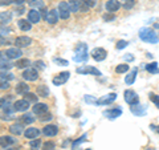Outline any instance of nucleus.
<instances>
[{
    "mask_svg": "<svg viewBox=\"0 0 159 150\" xmlns=\"http://www.w3.org/2000/svg\"><path fill=\"white\" fill-rule=\"evenodd\" d=\"M139 39L145 43L148 44H157L159 41V36L157 35V32L151 28H142L139 29Z\"/></svg>",
    "mask_w": 159,
    "mask_h": 150,
    "instance_id": "obj_1",
    "label": "nucleus"
},
{
    "mask_svg": "<svg viewBox=\"0 0 159 150\" xmlns=\"http://www.w3.org/2000/svg\"><path fill=\"white\" fill-rule=\"evenodd\" d=\"M103 20H106V21H110V20H114V16L110 13V15H105L103 16Z\"/></svg>",
    "mask_w": 159,
    "mask_h": 150,
    "instance_id": "obj_45",
    "label": "nucleus"
},
{
    "mask_svg": "<svg viewBox=\"0 0 159 150\" xmlns=\"http://www.w3.org/2000/svg\"><path fill=\"white\" fill-rule=\"evenodd\" d=\"M12 150H19V149H12Z\"/></svg>",
    "mask_w": 159,
    "mask_h": 150,
    "instance_id": "obj_53",
    "label": "nucleus"
},
{
    "mask_svg": "<svg viewBox=\"0 0 159 150\" xmlns=\"http://www.w3.org/2000/svg\"><path fill=\"white\" fill-rule=\"evenodd\" d=\"M21 49H20L19 47H13V48H8L6 51V56L8 59H12V60H16V59H20L21 57Z\"/></svg>",
    "mask_w": 159,
    "mask_h": 150,
    "instance_id": "obj_10",
    "label": "nucleus"
},
{
    "mask_svg": "<svg viewBox=\"0 0 159 150\" xmlns=\"http://www.w3.org/2000/svg\"><path fill=\"white\" fill-rule=\"evenodd\" d=\"M122 4L118 2V0H109V2L105 4V8H106V11L109 13H113V12H116L118 11L119 8H121Z\"/></svg>",
    "mask_w": 159,
    "mask_h": 150,
    "instance_id": "obj_13",
    "label": "nucleus"
},
{
    "mask_svg": "<svg viewBox=\"0 0 159 150\" xmlns=\"http://www.w3.org/2000/svg\"><path fill=\"white\" fill-rule=\"evenodd\" d=\"M69 77H70V73L69 72H61L58 74V76H56L53 78V85H56V87H58V85H62V84H65Z\"/></svg>",
    "mask_w": 159,
    "mask_h": 150,
    "instance_id": "obj_11",
    "label": "nucleus"
},
{
    "mask_svg": "<svg viewBox=\"0 0 159 150\" xmlns=\"http://www.w3.org/2000/svg\"><path fill=\"white\" fill-rule=\"evenodd\" d=\"M77 73H81V74H93V76H101V72H99L97 68L89 67V65H85V67H82V68H77Z\"/></svg>",
    "mask_w": 159,
    "mask_h": 150,
    "instance_id": "obj_7",
    "label": "nucleus"
},
{
    "mask_svg": "<svg viewBox=\"0 0 159 150\" xmlns=\"http://www.w3.org/2000/svg\"><path fill=\"white\" fill-rule=\"evenodd\" d=\"M96 6V0H81V4H80V8L82 11H88L89 8H92Z\"/></svg>",
    "mask_w": 159,
    "mask_h": 150,
    "instance_id": "obj_23",
    "label": "nucleus"
},
{
    "mask_svg": "<svg viewBox=\"0 0 159 150\" xmlns=\"http://www.w3.org/2000/svg\"><path fill=\"white\" fill-rule=\"evenodd\" d=\"M29 92V85L25 82H20L16 85V93L17 94H27Z\"/></svg>",
    "mask_w": 159,
    "mask_h": 150,
    "instance_id": "obj_24",
    "label": "nucleus"
},
{
    "mask_svg": "<svg viewBox=\"0 0 159 150\" xmlns=\"http://www.w3.org/2000/svg\"><path fill=\"white\" fill-rule=\"evenodd\" d=\"M58 15H60V17L64 19V20L69 19V16H70V7H69V3L61 2L58 4Z\"/></svg>",
    "mask_w": 159,
    "mask_h": 150,
    "instance_id": "obj_4",
    "label": "nucleus"
},
{
    "mask_svg": "<svg viewBox=\"0 0 159 150\" xmlns=\"http://www.w3.org/2000/svg\"><path fill=\"white\" fill-rule=\"evenodd\" d=\"M24 136L25 138H29V139H34V138H39L40 136V130L37 128H28L25 132H24Z\"/></svg>",
    "mask_w": 159,
    "mask_h": 150,
    "instance_id": "obj_20",
    "label": "nucleus"
},
{
    "mask_svg": "<svg viewBox=\"0 0 159 150\" xmlns=\"http://www.w3.org/2000/svg\"><path fill=\"white\" fill-rule=\"evenodd\" d=\"M151 129H152V130H154V129H155V130L158 132V134H159V126H151Z\"/></svg>",
    "mask_w": 159,
    "mask_h": 150,
    "instance_id": "obj_51",
    "label": "nucleus"
},
{
    "mask_svg": "<svg viewBox=\"0 0 159 150\" xmlns=\"http://www.w3.org/2000/svg\"><path fill=\"white\" fill-rule=\"evenodd\" d=\"M25 100L27 101H29V102H34V104H37V96L36 94H33V93H27L25 94Z\"/></svg>",
    "mask_w": 159,
    "mask_h": 150,
    "instance_id": "obj_38",
    "label": "nucleus"
},
{
    "mask_svg": "<svg viewBox=\"0 0 159 150\" xmlns=\"http://www.w3.org/2000/svg\"><path fill=\"white\" fill-rule=\"evenodd\" d=\"M121 4L125 9H131L134 7V4H135V0H122Z\"/></svg>",
    "mask_w": 159,
    "mask_h": 150,
    "instance_id": "obj_35",
    "label": "nucleus"
},
{
    "mask_svg": "<svg viewBox=\"0 0 159 150\" xmlns=\"http://www.w3.org/2000/svg\"><path fill=\"white\" fill-rule=\"evenodd\" d=\"M56 63H60V65H68V61L66 60H62V59H54Z\"/></svg>",
    "mask_w": 159,
    "mask_h": 150,
    "instance_id": "obj_44",
    "label": "nucleus"
},
{
    "mask_svg": "<svg viewBox=\"0 0 159 150\" xmlns=\"http://www.w3.org/2000/svg\"><path fill=\"white\" fill-rule=\"evenodd\" d=\"M9 88V85H8V82L6 81V82H4V81H2V91H4V89H8Z\"/></svg>",
    "mask_w": 159,
    "mask_h": 150,
    "instance_id": "obj_46",
    "label": "nucleus"
},
{
    "mask_svg": "<svg viewBox=\"0 0 159 150\" xmlns=\"http://www.w3.org/2000/svg\"><path fill=\"white\" fill-rule=\"evenodd\" d=\"M15 142H16V138H12L9 136H3L2 138H0V145H2L3 149H7L9 145H13Z\"/></svg>",
    "mask_w": 159,
    "mask_h": 150,
    "instance_id": "obj_21",
    "label": "nucleus"
},
{
    "mask_svg": "<svg viewBox=\"0 0 159 150\" xmlns=\"http://www.w3.org/2000/svg\"><path fill=\"white\" fill-rule=\"evenodd\" d=\"M45 21L48 23V24H56L57 21H58V13H57V11L56 9H51V11H49L47 15H45Z\"/></svg>",
    "mask_w": 159,
    "mask_h": 150,
    "instance_id": "obj_15",
    "label": "nucleus"
},
{
    "mask_svg": "<svg viewBox=\"0 0 159 150\" xmlns=\"http://www.w3.org/2000/svg\"><path fill=\"white\" fill-rule=\"evenodd\" d=\"M122 114V109L121 108H116V109H107V110L103 112V116L107 117L109 120H114L119 117Z\"/></svg>",
    "mask_w": 159,
    "mask_h": 150,
    "instance_id": "obj_17",
    "label": "nucleus"
},
{
    "mask_svg": "<svg viewBox=\"0 0 159 150\" xmlns=\"http://www.w3.org/2000/svg\"><path fill=\"white\" fill-rule=\"evenodd\" d=\"M28 20H29L31 23L36 24V23H39L40 20H41V15H40V12L37 11V9L33 8V9H31V11L28 12Z\"/></svg>",
    "mask_w": 159,
    "mask_h": 150,
    "instance_id": "obj_19",
    "label": "nucleus"
},
{
    "mask_svg": "<svg viewBox=\"0 0 159 150\" xmlns=\"http://www.w3.org/2000/svg\"><path fill=\"white\" fill-rule=\"evenodd\" d=\"M130 110H131L133 114H135V116L141 117V116H145V114L147 113V108L145 106V105L137 104V105H131V106H130Z\"/></svg>",
    "mask_w": 159,
    "mask_h": 150,
    "instance_id": "obj_12",
    "label": "nucleus"
},
{
    "mask_svg": "<svg viewBox=\"0 0 159 150\" xmlns=\"http://www.w3.org/2000/svg\"><path fill=\"white\" fill-rule=\"evenodd\" d=\"M33 122H34V118L31 114H23V116L20 117V124H23V125H29Z\"/></svg>",
    "mask_w": 159,
    "mask_h": 150,
    "instance_id": "obj_28",
    "label": "nucleus"
},
{
    "mask_svg": "<svg viewBox=\"0 0 159 150\" xmlns=\"http://www.w3.org/2000/svg\"><path fill=\"white\" fill-rule=\"evenodd\" d=\"M0 17H2V24H7L11 21V17L12 15L9 12H2V15H0Z\"/></svg>",
    "mask_w": 159,
    "mask_h": 150,
    "instance_id": "obj_33",
    "label": "nucleus"
},
{
    "mask_svg": "<svg viewBox=\"0 0 159 150\" xmlns=\"http://www.w3.org/2000/svg\"><path fill=\"white\" fill-rule=\"evenodd\" d=\"M146 71H147V72H150V73H155V72H159V69H158V64H157V63L147 64V65H146Z\"/></svg>",
    "mask_w": 159,
    "mask_h": 150,
    "instance_id": "obj_34",
    "label": "nucleus"
},
{
    "mask_svg": "<svg viewBox=\"0 0 159 150\" xmlns=\"http://www.w3.org/2000/svg\"><path fill=\"white\" fill-rule=\"evenodd\" d=\"M137 73H138V69L137 68H134L133 71L130 72V74H127L126 78H125V81L127 85H133L134 81H135V78H137Z\"/></svg>",
    "mask_w": 159,
    "mask_h": 150,
    "instance_id": "obj_25",
    "label": "nucleus"
},
{
    "mask_svg": "<svg viewBox=\"0 0 159 150\" xmlns=\"http://www.w3.org/2000/svg\"><path fill=\"white\" fill-rule=\"evenodd\" d=\"M106 56H107V52L103 48H94L92 51V57L96 61H103L106 59Z\"/></svg>",
    "mask_w": 159,
    "mask_h": 150,
    "instance_id": "obj_6",
    "label": "nucleus"
},
{
    "mask_svg": "<svg viewBox=\"0 0 159 150\" xmlns=\"http://www.w3.org/2000/svg\"><path fill=\"white\" fill-rule=\"evenodd\" d=\"M150 100L157 105V108L159 109V96H157V94H154V93H150Z\"/></svg>",
    "mask_w": 159,
    "mask_h": 150,
    "instance_id": "obj_40",
    "label": "nucleus"
},
{
    "mask_svg": "<svg viewBox=\"0 0 159 150\" xmlns=\"http://www.w3.org/2000/svg\"><path fill=\"white\" fill-rule=\"evenodd\" d=\"M37 94L41 97H48L49 96V89L47 85H40V87H37Z\"/></svg>",
    "mask_w": 159,
    "mask_h": 150,
    "instance_id": "obj_29",
    "label": "nucleus"
},
{
    "mask_svg": "<svg viewBox=\"0 0 159 150\" xmlns=\"http://www.w3.org/2000/svg\"><path fill=\"white\" fill-rule=\"evenodd\" d=\"M125 59H126V60H133V59H134V57H133V56H131V54H127V56H126V57H125Z\"/></svg>",
    "mask_w": 159,
    "mask_h": 150,
    "instance_id": "obj_50",
    "label": "nucleus"
},
{
    "mask_svg": "<svg viewBox=\"0 0 159 150\" xmlns=\"http://www.w3.org/2000/svg\"><path fill=\"white\" fill-rule=\"evenodd\" d=\"M69 7H70L72 12H78L80 11V4H81V0H68Z\"/></svg>",
    "mask_w": 159,
    "mask_h": 150,
    "instance_id": "obj_27",
    "label": "nucleus"
},
{
    "mask_svg": "<svg viewBox=\"0 0 159 150\" xmlns=\"http://www.w3.org/2000/svg\"><path fill=\"white\" fill-rule=\"evenodd\" d=\"M15 44H16V47H19V48H25L32 44V39L28 36H19L15 39Z\"/></svg>",
    "mask_w": 159,
    "mask_h": 150,
    "instance_id": "obj_9",
    "label": "nucleus"
},
{
    "mask_svg": "<svg viewBox=\"0 0 159 150\" xmlns=\"http://www.w3.org/2000/svg\"><path fill=\"white\" fill-rule=\"evenodd\" d=\"M29 108V101H27L25 98L24 100H17V101L13 102V109L15 112H25Z\"/></svg>",
    "mask_w": 159,
    "mask_h": 150,
    "instance_id": "obj_8",
    "label": "nucleus"
},
{
    "mask_svg": "<svg viewBox=\"0 0 159 150\" xmlns=\"http://www.w3.org/2000/svg\"><path fill=\"white\" fill-rule=\"evenodd\" d=\"M43 133H44V136H47V137H54V136H57V133H58V128L54 126V125H47V126L43 129Z\"/></svg>",
    "mask_w": 159,
    "mask_h": 150,
    "instance_id": "obj_18",
    "label": "nucleus"
},
{
    "mask_svg": "<svg viewBox=\"0 0 159 150\" xmlns=\"http://www.w3.org/2000/svg\"><path fill=\"white\" fill-rule=\"evenodd\" d=\"M17 26H19V28L21 29V31H24V32H27V31H31L32 29V23L29 21H27V20H24V19H20L19 21H17Z\"/></svg>",
    "mask_w": 159,
    "mask_h": 150,
    "instance_id": "obj_22",
    "label": "nucleus"
},
{
    "mask_svg": "<svg viewBox=\"0 0 159 150\" xmlns=\"http://www.w3.org/2000/svg\"><path fill=\"white\" fill-rule=\"evenodd\" d=\"M29 64H31V61H29L28 59H20L16 61V68L19 69H24V68H28Z\"/></svg>",
    "mask_w": 159,
    "mask_h": 150,
    "instance_id": "obj_30",
    "label": "nucleus"
},
{
    "mask_svg": "<svg viewBox=\"0 0 159 150\" xmlns=\"http://www.w3.org/2000/svg\"><path fill=\"white\" fill-rule=\"evenodd\" d=\"M146 150H154V149H152V148H147Z\"/></svg>",
    "mask_w": 159,
    "mask_h": 150,
    "instance_id": "obj_52",
    "label": "nucleus"
},
{
    "mask_svg": "<svg viewBox=\"0 0 159 150\" xmlns=\"http://www.w3.org/2000/svg\"><path fill=\"white\" fill-rule=\"evenodd\" d=\"M47 120H48V121H51V120H52V116H51V114H44V116H41V117H40V121H47Z\"/></svg>",
    "mask_w": 159,
    "mask_h": 150,
    "instance_id": "obj_43",
    "label": "nucleus"
},
{
    "mask_svg": "<svg viewBox=\"0 0 159 150\" xmlns=\"http://www.w3.org/2000/svg\"><path fill=\"white\" fill-rule=\"evenodd\" d=\"M86 150H92V149H86Z\"/></svg>",
    "mask_w": 159,
    "mask_h": 150,
    "instance_id": "obj_54",
    "label": "nucleus"
},
{
    "mask_svg": "<svg viewBox=\"0 0 159 150\" xmlns=\"http://www.w3.org/2000/svg\"><path fill=\"white\" fill-rule=\"evenodd\" d=\"M127 45H129V43H127V41H125V40H119V41L117 43L116 48H117V49H123V48H126Z\"/></svg>",
    "mask_w": 159,
    "mask_h": 150,
    "instance_id": "obj_39",
    "label": "nucleus"
},
{
    "mask_svg": "<svg viewBox=\"0 0 159 150\" xmlns=\"http://www.w3.org/2000/svg\"><path fill=\"white\" fill-rule=\"evenodd\" d=\"M33 113L37 114V116H44L45 113H48V105H47V104H41V102L34 104V106H33Z\"/></svg>",
    "mask_w": 159,
    "mask_h": 150,
    "instance_id": "obj_16",
    "label": "nucleus"
},
{
    "mask_svg": "<svg viewBox=\"0 0 159 150\" xmlns=\"http://www.w3.org/2000/svg\"><path fill=\"white\" fill-rule=\"evenodd\" d=\"M127 71H129V65H127V64H119V65L116 68V72L119 73V74H121V73H125V72H127Z\"/></svg>",
    "mask_w": 159,
    "mask_h": 150,
    "instance_id": "obj_36",
    "label": "nucleus"
},
{
    "mask_svg": "<svg viewBox=\"0 0 159 150\" xmlns=\"http://www.w3.org/2000/svg\"><path fill=\"white\" fill-rule=\"evenodd\" d=\"M25 0H12V3H15V4H23Z\"/></svg>",
    "mask_w": 159,
    "mask_h": 150,
    "instance_id": "obj_48",
    "label": "nucleus"
},
{
    "mask_svg": "<svg viewBox=\"0 0 159 150\" xmlns=\"http://www.w3.org/2000/svg\"><path fill=\"white\" fill-rule=\"evenodd\" d=\"M89 57L88 54V45L85 43H80L76 47V51H74V61L77 63H85Z\"/></svg>",
    "mask_w": 159,
    "mask_h": 150,
    "instance_id": "obj_2",
    "label": "nucleus"
},
{
    "mask_svg": "<svg viewBox=\"0 0 159 150\" xmlns=\"http://www.w3.org/2000/svg\"><path fill=\"white\" fill-rule=\"evenodd\" d=\"M29 6L37 9H43L44 8V2L43 0H29Z\"/></svg>",
    "mask_w": 159,
    "mask_h": 150,
    "instance_id": "obj_31",
    "label": "nucleus"
},
{
    "mask_svg": "<svg viewBox=\"0 0 159 150\" xmlns=\"http://www.w3.org/2000/svg\"><path fill=\"white\" fill-rule=\"evenodd\" d=\"M40 146H41V139L40 138H34L29 142V148H31L32 150H39Z\"/></svg>",
    "mask_w": 159,
    "mask_h": 150,
    "instance_id": "obj_32",
    "label": "nucleus"
},
{
    "mask_svg": "<svg viewBox=\"0 0 159 150\" xmlns=\"http://www.w3.org/2000/svg\"><path fill=\"white\" fill-rule=\"evenodd\" d=\"M85 139H86V134H84V136L81 137V138H80V139H77V141H74L73 142V150H76L77 149V145H80V143H81V142H84V141H85Z\"/></svg>",
    "mask_w": 159,
    "mask_h": 150,
    "instance_id": "obj_41",
    "label": "nucleus"
},
{
    "mask_svg": "<svg viewBox=\"0 0 159 150\" xmlns=\"http://www.w3.org/2000/svg\"><path fill=\"white\" fill-rule=\"evenodd\" d=\"M39 77V71L34 68H25V71L23 72V78L25 81H36Z\"/></svg>",
    "mask_w": 159,
    "mask_h": 150,
    "instance_id": "obj_5",
    "label": "nucleus"
},
{
    "mask_svg": "<svg viewBox=\"0 0 159 150\" xmlns=\"http://www.w3.org/2000/svg\"><path fill=\"white\" fill-rule=\"evenodd\" d=\"M9 132L15 136H20V134L23 133V124H15L12 125L11 128H9Z\"/></svg>",
    "mask_w": 159,
    "mask_h": 150,
    "instance_id": "obj_26",
    "label": "nucleus"
},
{
    "mask_svg": "<svg viewBox=\"0 0 159 150\" xmlns=\"http://www.w3.org/2000/svg\"><path fill=\"white\" fill-rule=\"evenodd\" d=\"M117 100V94L116 93H110V94H106V96H102L101 98L98 100V104L97 105H110L111 102H114Z\"/></svg>",
    "mask_w": 159,
    "mask_h": 150,
    "instance_id": "obj_14",
    "label": "nucleus"
},
{
    "mask_svg": "<svg viewBox=\"0 0 159 150\" xmlns=\"http://www.w3.org/2000/svg\"><path fill=\"white\" fill-rule=\"evenodd\" d=\"M36 65H37V67H40L41 69L45 68V65H44V63H43V61H36Z\"/></svg>",
    "mask_w": 159,
    "mask_h": 150,
    "instance_id": "obj_47",
    "label": "nucleus"
},
{
    "mask_svg": "<svg viewBox=\"0 0 159 150\" xmlns=\"http://www.w3.org/2000/svg\"><path fill=\"white\" fill-rule=\"evenodd\" d=\"M85 101L88 102V104H94V105H97L98 104V100H96L94 97H89V96H85Z\"/></svg>",
    "mask_w": 159,
    "mask_h": 150,
    "instance_id": "obj_42",
    "label": "nucleus"
},
{
    "mask_svg": "<svg viewBox=\"0 0 159 150\" xmlns=\"http://www.w3.org/2000/svg\"><path fill=\"white\" fill-rule=\"evenodd\" d=\"M24 11H25L24 8H19V9H17V12H16V15H21V13H24Z\"/></svg>",
    "mask_w": 159,
    "mask_h": 150,
    "instance_id": "obj_49",
    "label": "nucleus"
},
{
    "mask_svg": "<svg viewBox=\"0 0 159 150\" xmlns=\"http://www.w3.org/2000/svg\"><path fill=\"white\" fill-rule=\"evenodd\" d=\"M123 96H125V101L130 105H137L139 104V97L137 96V93L131 91V89H127V91H125V93H123Z\"/></svg>",
    "mask_w": 159,
    "mask_h": 150,
    "instance_id": "obj_3",
    "label": "nucleus"
},
{
    "mask_svg": "<svg viewBox=\"0 0 159 150\" xmlns=\"http://www.w3.org/2000/svg\"><path fill=\"white\" fill-rule=\"evenodd\" d=\"M54 148H56V145L52 141H47L43 143V150H54Z\"/></svg>",
    "mask_w": 159,
    "mask_h": 150,
    "instance_id": "obj_37",
    "label": "nucleus"
}]
</instances>
